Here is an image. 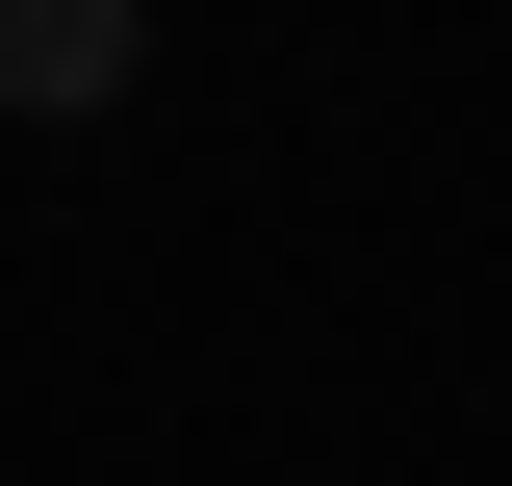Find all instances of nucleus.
Segmentation results:
<instances>
[{
  "instance_id": "obj_1",
  "label": "nucleus",
  "mask_w": 512,
  "mask_h": 486,
  "mask_svg": "<svg viewBox=\"0 0 512 486\" xmlns=\"http://www.w3.org/2000/svg\"><path fill=\"white\" fill-rule=\"evenodd\" d=\"M128 77V0H0V103H103Z\"/></svg>"
}]
</instances>
